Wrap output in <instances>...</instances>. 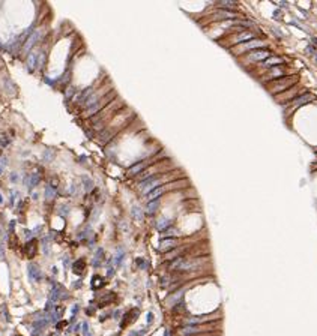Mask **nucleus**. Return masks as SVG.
Here are the masks:
<instances>
[{
	"mask_svg": "<svg viewBox=\"0 0 317 336\" xmlns=\"http://www.w3.org/2000/svg\"><path fill=\"white\" fill-rule=\"evenodd\" d=\"M262 47H266V42H265V41L251 39V41H248V42H243V44L236 45L232 51L234 53L236 56H239V54H243V53H248V51H256L257 48H262Z\"/></svg>",
	"mask_w": 317,
	"mask_h": 336,
	"instance_id": "obj_1",
	"label": "nucleus"
},
{
	"mask_svg": "<svg viewBox=\"0 0 317 336\" xmlns=\"http://www.w3.org/2000/svg\"><path fill=\"white\" fill-rule=\"evenodd\" d=\"M296 81H298V77H283V78L274 80V81L271 83L269 89H271V92L278 93V92H283V90L289 89V87L293 86Z\"/></svg>",
	"mask_w": 317,
	"mask_h": 336,
	"instance_id": "obj_2",
	"label": "nucleus"
},
{
	"mask_svg": "<svg viewBox=\"0 0 317 336\" xmlns=\"http://www.w3.org/2000/svg\"><path fill=\"white\" fill-rule=\"evenodd\" d=\"M271 57V53L269 50H256V51H251L248 56H246V60L248 62H262L265 59Z\"/></svg>",
	"mask_w": 317,
	"mask_h": 336,
	"instance_id": "obj_3",
	"label": "nucleus"
},
{
	"mask_svg": "<svg viewBox=\"0 0 317 336\" xmlns=\"http://www.w3.org/2000/svg\"><path fill=\"white\" fill-rule=\"evenodd\" d=\"M314 99V96L313 95H304V96H298V98H295V101L292 102V107H290V111H295V108L298 107H301V105L304 104H308V102H311Z\"/></svg>",
	"mask_w": 317,
	"mask_h": 336,
	"instance_id": "obj_4",
	"label": "nucleus"
},
{
	"mask_svg": "<svg viewBox=\"0 0 317 336\" xmlns=\"http://www.w3.org/2000/svg\"><path fill=\"white\" fill-rule=\"evenodd\" d=\"M38 252V242L35 240V239H32V240L27 242V245H26V255H27L29 258H33L35 255H36Z\"/></svg>",
	"mask_w": 317,
	"mask_h": 336,
	"instance_id": "obj_5",
	"label": "nucleus"
},
{
	"mask_svg": "<svg viewBox=\"0 0 317 336\" xmlns=\"http://www.w3.org/2000/svg\"><path fill=\"white\" fill-rule=\"evenodd\" d=\"M29 276L32 281H39L42 278V273L36 264H29Z\"/></svg>",
	"mask_w": 317,
	"mask_h": 336,
	"instance_id": "obj_6",
	"label": "nucleus"
},
{
	"mask_svg": "<svg viewBox=\"0 0 317 336\" xmlns=\"http://www.w3.org/2000/svg\"><path fill=\"white\" fill-rule=\"evenodd\" d=\"M252 36H254V35H252L251 32H243V33H239V35H237V36L233 39V42L239 45V44H243V42L251 41V39H252Z\"/></svg>",
	"mask_w": 317,
	"mask_h": 336,
	"instance_id": "obj_7",
	"label": "nucleus"
},
{
	"mask_svg": "<svg viewBox=\"0 0 317 336\" xmlns=\"http://www.w3.org/2000/svg\"><path fill=\"white\" fill-rule=\"evenodd\" d=\"M63 296H65L63 288H62L60 285H56L54 288H53V291H51V302H56V300L62 299Z\"/></svg>",
	"mask_w": 317,
	"mask_h": 336,
	"instance_id": "obj_8",
	"label": "nucleus"
},
{
	"mask_svg": "<svg viewBox=\"0 0 317 336\" xmlns=\"http://www.w3.org/2000/svg\"><path fill=\"white\" fill-rule=\"evenodd\" d=\"M138 315V309H132V311H129L125 317H123V321H122V327H125L128 326L129 323H132V320Z\"/></svg>",
	"mask_w": 317,
	"mask_h": 336,
	"instance_id": "obj_9",
	"label": "nucleus"
},
{
	"mask_svg": "<svg viewBox=\"0 0 317 336\" xmlns=\"http://www.w3.org/2000/svg\"><path fill=\"white\" fill-rule=\"evenodd\" d=\"M84 269H86V261H84V260H78V261H75V263H74L72 270H74L75 275H83Z\"/></svg>",
	"mask_w": 317,
	"mask_h": 336,
	"instance_id": "obj_10",
	"label": "nucleus"
},
{
	"mask_svg": "<svg viewBox=\"0 0 317 336\" xmlns=\"http://www.w3.org/2000/svg\"><path fill=\"white\" fill-rule=\"evenodd\" d=\"M39 180H41V176L38 173H33L27 177V183L26 185H27V188H33V186H36V185L39 183Z\"/></svg>",
	"mask_w": 317,
	"mask_h": 336,
	"instance_id": "obj_11",
	"label": "nucleus"
},
{
	"mask_svg": "<svg viewBox=\"0 0 317 336\" xmlns=\"http://www.w3.org/2000/svg\"><path fill=\"white\" fill-rule=\"evenodd\" d=\"M38 36H39V30H38V32H35V33L32 35V36L29 38V41H27V42L24 44V48H23V50H26V51H29V50H30V48L33 47V44H35V42L38 41Z\"/></svg>",
	"mask_w": 317,
	"mask_h": 336,
	"instance_id": "obj_12",
	"label": "nucleus"
},
{
	"mask_svg": "<svg viewBox=\"0 0 317 336\" xmlns=\"http://www.w3.org/2000/svg\"><path fill=\"white\" fill-rule=\"evenodd\" d=\"M174 245H176V242L173 239H165V240L161 242V251H169V248H171Z\"/></svg>",
	"mask_w": 317,
	"mask_h": 336,
	"instance_id": "obj_13",
	"label": "nucleus"
},
{
	"mask_svg": "<svg viewBox=\"0 0 317 336\" xmlns=\"http://www.w3.org/2000/svg\"><path fill=\"white\" fill-rule=\"evenodd\" d=\"M280 63H283V59L281 57H269L265 62L266 66H275V65H280Z\"/></svg>",
	"mask_w": 317,
	"mask_h": 336,
	"instance_id": "obj_14",
	"label": "nucleus"
},
{
	"mask_svg": "<svg viewBox=\"0 0 317 336\" xmlns=\"http://www.w3.org/2000/svg\"><path fill=\"white\" fill-rule=\"evenodd\" d=\"M296 87L295 89H290L287 93H283V95H280V98H281V101H286V99H290V98H295V95H296Z\"/></svg>",
	"mask_w": 317,
	"mask_h": 336,
	"instance_id": "obj_15",
	"label": "nucleus"
},
{
	"mask_svg": "<svg viewBox=\"0 0 317 336\" xmlns=\"http://www.w3.org/2000/svg\"><path fill=\"white\" fill-rule=\"evenodd\" d=\"M114 300V294H108V296H105L101 302H99V308H104V306H107V305H110L111 302Z\"/></svg>",
	"mask_w": 317,
	"mask_h": 336,
	"instance_id": "obj_16",
	"label": "nucleus"
},
{
	"mask_svg": "<svg viewBox=\"0 0 317 336\" xmlns=\"http://www.w3.org/2000/svg\"><path fill=\"white\" fill-rule=\"evenodd\" d=\"M283 71H281L280 68H274L271 71V74H269V78H283Z\"/></svg>",
	"mask_w": 317,
	"mask_h": 336,
	"instance_id": "obj_17",
	"label": "nucleus"
},
{
	"mask_svg": "<svg viewBox=\"0 0 317 336\" xmlns=\"http://www.w3.org/2000/svg\"><path fill=\"white\" fill-rule=\"evenodd\" d=\"M146 164H147V162H140V164L134 165V167H132V168H131V170H129V174H135V173H140V171H142L143 168L146 167Z\"/></svg>",
	"mask_w": 317,
	"mask_h": 336,
	"instance_id": "obj_18",
	"label": "nucleus"
},
{
	"mask_svg": "<svg viewBox=\"0 0 317 336\" xmlns=\"http://www.w3.org/2000/svg\"><path fill=\"white\" fill-rule=\"evenodd\" d=\"M104 285V279L101 278V276H95L93 279H92V287L93 288H99V287H102Z\"/></svg>",
	"mask_w": 317,
	"mask_h": 336,
	"instance_id": "obj_19",
	"label": "nucleus"
},
{
	"mask_svg": "<svg viewBox=\"0 0 317 336\" xmlns=\"http://www.w3.org/2000/svg\"><path fill=\"white\" fill-rule=\"evenodd\" d=\"M158 204H160V201L158 200H153V201H149V204H147V212L149 213H153V212L156 210Z\"/></svg>",
	"mask_w": 317,
	"mask_h": 336,
	"instance_id": "obj_20",
	"label": "nucleus"
},
{
	"mask_svg": "<svg viewBox=\"0 0 317 336\" xmlns=\"http://www.w3.org/2000/svg\"><path fill=\"white\" fill-rule=\"evenodd\" d=\"M54 194H56V191L51 188V185H48V186H47V189H45V197H47V200H51V198H54Z\"/></svg>",
	"mask_w": 317,
	"mask_h": 336,
	"instance_id": "obj_21",
	"label": "nucleus"
},
{
	"mask_svg": "<svg viewBox=\"0 0 317 336\" xmlns=\"http://www.w3.org/2000/svg\"><path fill=\"white\" fill-rule=\"evenodd\" d=\"M132 215L135 218H138V219H142L143 218V212H142V209H140V207H132Z\"/></svg>",
	"mask_w": 317,
	"mask_h": 336,
	"instance_id": "obj_22",
	"label": "nucleus"
},
{
	"mask_svg": "<svg viewBox=\"0 0 317 336\" xmlns=\"http://www.w3.org/2000/svg\"><path fill=\"white\" fill-rule=\"evenodd\" d=\"M169 224H170V221L161 219L160 222H158V225H156V227H158V230H165V228H167V225H169Z\"/></svg>",
	"mask_w": 317,
	"mask_h": 336,
	"instance_id": "obj_23",
	"label": "nucleus"
},
{
	"mask_svg": "<svg viewBox=\"0 0 317 336\" xmlns=\"http://www.w3.org/2000/svg\"><path fill=\"white\" fill-rule=\"evenodd\" d=\"M99 258H102V249H99L98 252H96V257H95V260H93V264H95V266H98V264H99Z\"/></svg>",
	"mask_w": 317,
	"mask_h": 336,
	"instance_id": "obj_24",
	"label": "nucleus"
},
{
	"mask_svg": "<svg viewBox=\"0 0 317 336\" xmlns=\"http://www.w3.org/2000/svg\"><path fill=\"white\" fill-rule=\"evenodd\" d=\"M5 258V255H3V245H0V261H2Z\"/></svg>",
	"mask_w": 317,
	"mask_h": 336,
	"instance_id": "obj_25",
	"label": "nucleus"
},
{
	"mask_svg": "<svg viewBox=\"0 0 317 336\" xmlns=\"http://www.w3.org/2000/svg\"><path fill=\"white\" fill-rule=\"evenodd\" d=\"M65 326H66V321H60V323L57 324V329H63Z\"/></svg>",
	"mask_w": 317,
	"mask_h": 336,
	"instance_id": "obj_26",
	"label": "nucleus"
},
{
	"mask_svg": "<svg viewBox=\"0 0 317 336\" xmlns=\"http://www.w3.org/2000/svg\"><path fill=\"white\" fill-rule=\"evenodd\" d=\"M313 42L316 44V45H317V38H313Z\"/></svg>",
	"mask_w": 317,
	"mask_h": 336,
	"instance_id": "obj_27",
	"label": "nucleus"
},
{
	"mask_svg": "<svg viewBox=\"0 0 317 336\" xmlns=\"http://www.w3.org/2000/svg\"><path fill=\"white\" fill-rule=\"evenodd\" d=\"M316 59H317V53H316Z\"/></svg>",
	"mask_w": 317,
	"mask_h": 336,
	"instance_id": "obj_28",
	"label": "nucleus"
}]
</instances>
